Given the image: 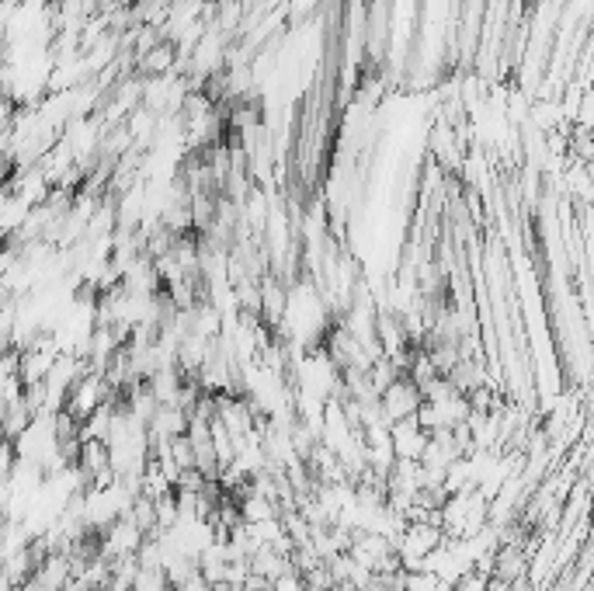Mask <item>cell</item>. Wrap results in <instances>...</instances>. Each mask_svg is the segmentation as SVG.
Instances as JSON below:
<instances>
[{"mask_svg": "<svg viewBox=\"0 0 594 591\" xmlns=\"http://www.w3.org/2000/svg\"><path fill=\"white\" fill-rule=\"evenodd\" d=\"M421 404H424V393L410 376H400L390 390L379 397V407H383V414H386L390 425H396V421H407V418H417Z\"/></svg>", "mask_w": 594, "mask_h": 591, "instance_id": "6da1fadb", "label": "cell"}, {"mask_svg": "<svg viewBox=\"0 0 594 591\" xmlns=\"http://www.w3.org/2000/svg\"><path fill=\"white\" fill-rule=\"evenodd\" d=\"M390 435H393L396 459H424V452H428L431 432H424V428L417 425V418L396 421V425L390 428Z\"/></svg>", "mask_w": 594, "mask_h": 591, "instance_id": "7a4b0ae2", "label": "cell"}, {"mask_svg": "<svg viewBox=\"0 0 594 591\" xmlns=\"http://www.w3.org/2000/svg\"><path fill=\"white\" fill-rule=\"evenodd\" d=\"M271 591H310V585H306V574H299V571H285L282 578L271 581Z\"/></svg>", "mask_w": 594, "mask_h": 591, "instance_id": "3957f363", "label": "cell"}]
</instances>
